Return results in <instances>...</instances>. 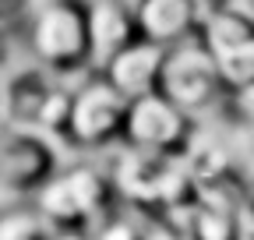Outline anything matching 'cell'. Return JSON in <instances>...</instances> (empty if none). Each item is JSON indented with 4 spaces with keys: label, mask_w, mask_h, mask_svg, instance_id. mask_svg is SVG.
Here are the masks:
<instances>
[{
    "label": "cell",
    "mask_w": 254,
    "mask_h": 240,
    "mask_svg": "<svg viewBox=\"0 0 254 240\" xmlns=\"http://www.w3.org/2000/svg\"><path fill=\"white\" fill-rule=\"evenodd\" d=\"M21 50L67 85L85 78L92 71L85 0H39L21 32Z\"/></svg>",
    "instance_id": "6da1fadb"
},
{
    "label": "cell",
    "mask_w": 254,
    "mask_h": 240,
    "mask_svg": "<svg viewBox=\"0 0 254 240\" xmlns=\"http://www.w3.org/2000/svg\"><path fill=\"white\" fill-rule=\"evenodd\" d=\"M71 106V85L53 78L36 60L21 57L4 74V124L18 131H43L60 138Z\"/></svg>",
    "instance_id": "7a4b0ae2"
},
{
    "label": "cell",
    "mask_w": 254,
    "mask_h": 240,
    "mask_svg": "<svg viewBox=\"0 0 254 240\" xmlns=\"http://www.w3.org/2000/svg\"><path fill=\"white\" fill-rule=\"evenodd\" d=\"M71 163V148L43 131L0 127V198L32 201Z\"/></svg>",
    "instance_id": "3957f363"
},
{
    "label": "cell",
    "mask_w": 254,
    "mask_h": 240,
    "mask_svg": "<svg viewBox=\"0 0 254 240\" xmlns=\"http://www.w3.org/2000/svg\"><path fill=\"white\" fill-rule=\"evenodd\" d=\"M124 113H127V99L99 71H88L85 78L71 81V106L60 141L71 152H103V148L120 141Z\"/></svg>",
    "instance_id": "277c9868"
},
{
    "label": "cell",
    "mask_w": 254,
    "mask_h": 240,
    "mask_svg": "<svg viewBox=\"0 0 254 240\" xmlns=\"http://www.w3.org/2000/svg\"><path fill=\"white\" fill-rule=\"evenodd\" d=\"M159 92L194 120L226 103V88H222L215 57L201 36L166 46L163 67H159Z\"/></svg>",
    "instance_id": "5b68a950"
},
{
    "label": "cell",
    "mask_w": 254,
    "mask_h": 240,
    "mask_svg": "<svg viewBox=\"0 0 254 240\" xmlns=\"http://www.w3.org/2000/svg\"><path fill=\"white\" fill-rule=\"evenodd\" d=\"M198 134V120L173 106L163 92H148L127 103L120 145L148 156H180Z\"/></svg>",
    "instance_id": "8992f818"
},
{
    "label": "cell",
    "mask_w": 254,
    "mask_h": 240,
    "mask_svg": "<svg viewBox=\"0 0 254 240\" xmlns=\"http://www.w3.org/2000/svg\"><path fill=\"white\" fill-rule=\"evenodd\" d=\"M113 184L103 180L92 166H64L50 184L32 198V205L50 219V226H78L103 219L110 208Z\"/></svg>",
    "instance_id": "52a82bcc"
},
{
    "label": "cell",
    "mask_w": 254,
    "mask_h": 240,
    "mask_svg": "<svg viewBox=\"0 0 254 240\" xmlns=\"http://www.w3.org/2000/svg\"><path fill=\"white\" fill-rule=\"evenodd\" d=\"M215 7H219L215 0H145L134 11V18H138L141 39L159 43L166 50L173 43H184L190 36H198L205 18Z\"/></svg>",
    "instance_id": "ba28073f"
},
{
    "label": "cell",
    "mask_w": 254,
    "mask_h": 240,
    "mask_svg": "<svg viewBox=\"0 0 254 240\" xmlns=\"http://www.w3.org/2000/svg\"><path fill=\"white\" fill-rule=\"evenodd\" d=\"M163 46L148 43V39H131L124 50H117L106 64L99 67V74L117 88V92L131 103L138 96L159 92V67H163Z\"/></svg>",
    "instance_id": "9c48e42d"
},
{
    "label": "cell",
    "mask_w": 254,
    "mask_h": 240,
    "mask_svg": "<svg viewBox=\"0 0 254 240\" xmlns=\"http://www.w3.org/2000/svg\"><path fill=\"white\" fill-rule=\"evenodd\" d=\"M85 7H88V60L92 71H99L117 50H124L141 32L134 11L120 0H85Z\"/></svg>",
    "instance_id": "30bf717a"
},
{
    "label": "cell",
    "mask_w": 254,
    "mask_h": 240,
    "mask_svg": "<svg viewBox=\"0 0 254 240\" xmlns=\"http://www.w3.org/2000/svg\"><path fill=\"white\" fill-rule=\"evenodd\" d=\"M212 57H215L226 96H240V99L254 96V25L247 32H240L237 39L215 46Z\"/></svg>",
    "instance_id": "8fae6325"
},
{
    "label": "cell",
    "mask_w": 254,
    "mask_h": 240,
    "mask_svg": "<svg viewBox=\"0 0 254 240\" xmlns=\"http://www.w3.org/2000/svg\"><path fill=\"white\" fill-rule=\"evenodd\" d=\"M53 226L36 205H14L0 212V240H50Z\"/></svg>",
    "instance_id": "7c38bea8"
},
{
    "label": "cell",
    "mask_w": 254,
    "mask_h": 240,
    "mask_svg": "<svg viewBox=\"0 0 254 240\" xmlns=\"http://www.w3.org/2000/svg\"><path fill=\"white\" fill-rule=\"evenodd\" d=\"M36 4H39V0H0V28L21 39V32H25L32 11H36Z\"/></svg>",
    "instance_id": "4fadbf2b"
},
{
    "label": "cell",
    "mask_w": 254,
    "mask_h": 240,
    "mask_svg": "<svg viewBox=\"0 0 254 240\" xmlns=\"http://www.w3.org/2000/svg\"><path fill=\"white\" fill-rule=\"evenodd\" d=\"M21 57H25V50H21V39L0 28V78H4V74H7V71L18 64Z\"/></svg>",
    "instance_id": "5bb4252c"
},
{
    "label": "cell",
    "mask_w": 254,
    "mask_h": 240,
    "mask_svg": "<svg viewBox=\"0 0 254 240\" xmlns=\"http://www.w3.org/2000/svg\"><path fill=\"white\" fill-rule=\"evenodd\" d=\"M50 240H88V233L78 230V226H53Z\"/></svg>",
    "instance_id": "9a60e30c"
},
{
    "label": "cell",
    "mask_w": 254,
    "mask_h": 240,
    "mask_svg": "<svg viewBox=\"0 0 254 240\" xmlns=\"http://www.w3.org/2000/svg\"><path fill=\"white\" fill-rule=\"evenodd\" d=\"M240 7H244V14L254 21V0H240Z\"/></svg>",
    "instance_id": "2e32d148"
},
{
    "label": "cell",
    "mask_w": 254,
    "mask_h": 240,
    "mask_svg": "<svg viewBox=\"0 0 254 240\" xmlns=\"http://www.w3.org/2000/svg\"><path fill=\"white\" fill-rule=\"evenodd\" d=\"M244 99H251V106H247V120H251V131H254V96H244Z\"/></svg>",
    "instance_id": "e0dca14e"
},
{
    "label": "cell",
    "mask_w": 254,
    "mask_h": 240,
    "mask_svg": "<svg viewBox=\"0 0 254 240\" xmlns=\"http://www.w3.org/2000/svg\"><path fill=\"white\" fill-rule=\"evenodd\" d=\"M0 124H4V78H0Z\"/></svg>",
    "instance_id": "ac0fdd59"
},
{
    "label": "cell",
    "mask_w": 254,
    "mask_h": 240,
    "mask_svg": "<svg viewBox=\"0 0 254 240\" xmlns=\"http://www.w3.org/2000/svg\"><path fill=\"white\" fill-rule=\"evenodd\" d=\"M120 4H127V7H131V11H138V7L145 4V0H120Z\"/></svg>",
    "instance_id": "d6986e66"
}]
</instances>
